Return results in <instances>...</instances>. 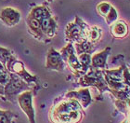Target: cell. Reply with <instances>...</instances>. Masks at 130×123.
Segmentation results:
<instances>
[{
	"label": "cell",
	"mask_w": 130,
	"mask_h": 123,
	"mask_svg": "<svg viewBox=\"0 0 130 123\" xmlns=\"http://www.w3.org/2000/svg\"><path fill=\"white\" fill-rule=\"evenodd\" d=\"M76 108H82L81 104L74 99H69L58 104L50 112V118L53 123H72L70 119V112Z\"/></svg>",
	"instance_id": "6da1fadb"
},
{
	"label": "cell",
	"mask_w": 130,
	"mask_h": 123,
	"mask_svg": "<svg viewBox=\"0 0 130 123\" xmlns=\"http://www.w3.org/2000/svg\"><path fill=\"white\" fill-rule=\"evenodd\" d=\"M82 86H95L99 89L100 92L105 90H110V88L107 85V82L104 77V72L97 68L90 69V71L80 78L79 81Z\"/></svg>",
	"instance_id": "7a4b0ae2"
},
{
	"label": "cell",
	"mask_w": 130,
	"mask_h": 123,
	"mask_svg": "<svg viewBox=\"0 0 130 123\" xmlns=\"http://www.w3.org/2000/svg\"><path fill=\"white\" fill-rule=\"evenodd\" d=\"M6 69L10 73H14L16 74L19 77H21L23 81H25L29 85H36L39 84V80L36 77H34L26 71L23 63L21 61H18L15 58V56L11 55V57L9 58V60L8 61V63L6 64Z\"/></svg>",
	"instance_id": "3957f363"
},
{
	"label": "cell",
	"mask_w": 130,
	"mask_h": 123,
	"mask_svg": "<svg viewBox=\"0 0 130 123\" xmlns=\"http://www.w3.org/2000/svg\"><path fill=\"white\" fill-rule=\"evenodd\" d=\"M31 86L19 77L16 74L10 73V79L4 87V94L8 100L15 102V97L25 90H30Z\"/></svg>",
	"instance_id": "277c9868"
},
{
	"label": "cell",
	"mask_w": 130,
	"mask_h": 123,
	"mask_svg": "<svg viewBox=\"0 0 130 123\" xmlns=\"http://www.w3.org/2000/svg\"><path fill=\"white\" fill-rule=\"evenodd\" d=\"M18 103H19L20 108L25 113L27 116L30 123L35 122V113L34 106H32V92L31 90H25L23 92L18 95Z\"/></svg>",
	"instance_id": "5b68a950"
},
{
	"label": "cell",
	"mask_w": 130,
	"mask_h": 123,
	"mask_svg": "<svg viewBox=\"0 0 130 123\" xmlns=\"http://www.w3.org/2000/svg\"><path fill=\"white\" fill-rule=\"evenodd\" d=\"M60 54L62 56L63 61H66L68 63V65L70 66V68L73 71V73L77 76L80 75H84L82 72V67L81 64L79 63L78 58L76 57L75 55V49L74 47L72 44H68L67 46L63 48L60 50Z\"/></svg>",
	"instance_id": "8992f818"
},
{
	"label": "cell",
	"mask_w": 130,
	"mask_h": 123,
	"mask_svg": "<svg viewBox=\"0 0 130 123\" xmlns=\"http://www.w3.org/2000/svg\"><path fill=\"white\" fill-rule=\"evenodd\" d=\"M46 68L57 70V71H63L65 67L64 61L60 53L56 51L54 49H50L46 55Z\"/></svg>",
	"instance_id": "52a82bcc"
},
{
	"label": "cell",
	"mask_w": 130,
	"mask_h": 123,
	"mask_svg": "<svg viewBox=\"0 0 130 123\" xmlns=\"http://www.w3.org/2000/svg\"><path fill=\"white\" fill-rule=\"evenodd\" d=\"M68 99H74L81 104L82 108H87L92 102L90 91L88 89L79 90L77 91H70L66 94Z\"/></svg>",
	"instance_id": "ba28073f"
},
{
	"label": "cell",
	"mask_w": 130,
	"mask_h": 123,
	"mask_svg": "<svg viewBox=\"0 0 130 123\" xmlns=\"http://www.w3.org/2000/svg\"><path fill=\"white\" fill-rule=\"evenodd\" d=\"M0 18L6 24L12 26L19 22L20 15L15 9L11 8H6L0 12Z\"/></svg>",
	"instance_id": "9c48e42d"
},
{
	"label": "cell",
	"mask_w": 130,
	"mask_h": 123,
	"mask_svg": "<svg viewBox=\"0 0 130 123\" xmlns=\"http://www.w3.org/2000/svg\"><path fill=\"white\" fill-rule=\"evenodd\" d=\"M110 50L111 49L110 48H107L106 49L100 51V53H97L91 58V67L92 68H105L106 67V61H107V58H108V55L110 53Z\"/></svg>",
	"instance_id": "30bf717a"
},
{
	"label": "cell",
	"mask_w": 130,
	"mask_h": 123,
	"mask_svg": "<svg viewBox=\"0 0 130 123\" xmlns=\"http://www.w3.org/2000/svg\"><path fill=\"white\" fill-rule=\"evenodd\" d=\"M75 51L77 54H82V53H89L93 50V45L89 40L87 39H83L80 42H77L75 44Z\"/></svg>",
	"instance_id": "8fae6325"
},
{
	"label": "cell",
	"mask_w": 130,
	"mask_h": 123,
	"mask_svg": "<svg viewBox=\"0 0 130 123\" xmlns=\"http://www.w3.org/2000/svg\"><path fill=\"white\" fill-rule=\"evenodd\" d=\"M127 26L125 24V22H116L111 28V33L117 38H122V37L125 36L127 34Z\"/></svg>",
	"instance_id": "7c38bea8"
},
{
	"label": "cell",
	"mask_w": 130,
	"mask_h": 123,
	"mask_svg": "<svg viewBox=\"0 0 130 123\" xmlns=\"http://www.w3.org/2000/svg\"><path fill=\"white\" fill-rule=\"evenodd\" d=\"M79 63L81 64L82 72L85 75V73L87 71V69L89 68L91 65V55L89 53H82L78 55Z\"/></svg>",
	"instance_id": "4fadbf2b"
},
{
	"label": "cell",
	"mask_w": 130,
	"mask_h": 123,
	"mask_svg": "<svg viewBox=\"0 0 130 123\" xmlns=\"http://www.w3.org/2000/svg\"><path fill=\"white\" fill-rule=\"evenodd\" d=\"M18 116L9 110L0 109V123H14V118H17Z\"/></svg>",
	"instance_id": "5bb4252c"
},
{
	"label": "cell",
	"mask_w": 130,
	"mask_h": 123,
	"mask_svg": "<svg viewBox=\"0 0 130 123\" xmlns=\"http://www.w3.org/2000/svg\"><path fill=\"white\" fill-rule=\"evenodd\" d=\"M100 36H101V30L100 28H98L97 26H94L91 29H89L87 39L89 40L91 43H93V42H96V41L99 40L100 38Z\"/></svg>",
	"instance_id": "9a60e30c"
},
{
	"label": "cell",
	"mask_w": 130,
	"mask_h": 123,
	"mask_svg": "<svg viewBox=\"0 0 130 123\" xmlns=\"http://www.w3.org/2000/svg\"><path fill=\"white\" fill-rule=\"evenodd\" d=\"M11 53L10 51L7 49H4V48H1L0 47V63H2V65L5 67L8 61L9 60V58L11 57ZM6 68V67H5Z\"/></svg>",
	"instance_id": "2e32d148"
},
{
	"label": "cell",
	"mask_w": 130,
	"mask_h": 123,
	"mask_svg": "<svg viewBox=\"0 0 130 123\" xmlns=\"http://www.w3.org/2000/svg\"><path fill=\"white\" fill-rule=\"evenodd\" d=\"M111 6L107 4V3H101V4L98 6V9L100 11V13L102 14V15H106V14L108 13L110 9H111Z\"/></svg>",
	"instance_id": "e0dca14e"
},
{
	"label": "cell",
	"mask_w": 130,
	"mask_h": 123,
	"mask_svg": "<svg viewBox=\"0 0 130 123\" xmlns=\"http://www.w3.org/2000/svg\"><path fill=\"white\" fill-rule=\"evenodd\" d=\"M105 17H106V21L108 22V24H111V22H113V21H115V19H116V17H117L116 11L114 10L113 8H111V11L109 12V15Z\"/></svg>",
	"instance_id": "ac0fdd59"
},
{
	"label": "cell",
	"mask_w": 130,
	"mask_h": 123,
	"mask_svg": "<svg viewBox=\"0 0 130 123\" xmlns=\"http://www.w3.org/2000/svg\"><path fill=\"white\" fill-rule=\"evenodd\" d=\"M125 103H126V107H127V110H128V112H129L130 111V97L125 100Z\"/></svg>",
	"instance_id": "d6986e66"
},
{
	"label": "cell",
	"mask_w": 130,
	"mask_h": 123,
	"mask_svg": "<svg viewBox=\"0 0 130 123\" xmlns=\"http://www.w3.org/2000/svg\"><path fill=\"white\" fill-rule=\"evenodd\" d=\"M122 123H130V117H127V118L125 119V120H124Z\"/></svg>",
	"instance_id": "ffe728a7"
},
{
	"label": "cell",
	"mask_w": 130,
	"mask_h": 123,
	"mask_svg": "<svg viewBox=\"0 0 130 123\" xmlns=\"http://www.w3.org/2000/svg\"><path fill=\"white\" fill-rule=\"evenodd\" d=\"M3 69H6V68L2 65V63H0V70H3Z\"/></svg>",
	"instance_id": "44dd1931"
}]
</instances>
